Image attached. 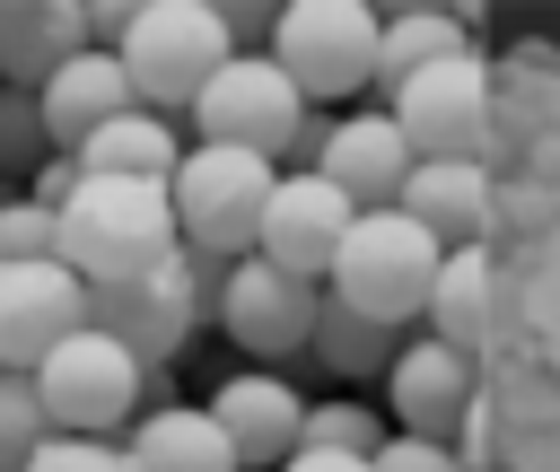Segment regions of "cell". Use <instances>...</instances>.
Wrapping results in <instances>:
<instances>
[{
    "label": "cell",
    "instance_id": "obj_28",
    "mask_svg": "<svg viewBox=\"0 0 560 472\" xmlns=\"http://www.w3.org/2000/svg\"><path fill=\"white\" fill-rule=\"evenodd\" d=\"M18 472H131V463H122V446H114V437H70V428H52Z\"/></svg>",
    "mask_w": 560,
    "mask_h": 472
},
{
    "label": "cell",
    "instance_id": "obj_8",
    "mask_svg": "<svg viewBox=\"0 0 560 472\" xmlns=\"http://www.w3.org/2000/svg\"><path fill=\"white\" fill-rule=\"evenodd\" d=\"M385 96H394L385 114H394L411 157H472L481 131H490V70H481L472 44L429 61V70H411V79H394Z\"/></svg>",
    "mask_w": 560,
    "mask_h": 472
},
{
    "label": "cell",
    "instance_id": "obj_27",
    "mask_svg": "<svg viewBox=\"0 0 560 472\" xmlns=\"http://www.w3.org/2000/svg\"><path fill=\"white\" fill-rule=\"evenodd\" d=\"M52 437V420H44V393H35V376H18V367H0V472H18L35 446Z\"/></svg>",
    "mask_w": 560,
    "mask_h": 472
},
{
    "label": "cell",
    "instance_id": "obj_23",
    "mask_svg": "<svg viewBox=\"0 0 560 472\" xmlns=\"http://www.w3.org/2000/svg\"><path fill=\"white\" fill-rule=\"evenodd\" d=\"M446 52H464V26H455L446 9H402V17H376V87H394V79H411V70L446 61Z\"/></svg>",
    "mask_w": 560,
    "mask_h": 472
},
{
    "label": "cell",
    "instance_id": "obj_31",
    "mask_svg": "<svg viewBox=\"0 0 560 472\" xmlns=\"http://www.w3.org/2000/svg\"><path fill=\"white\" fill-rule=\"evenodd\" d=\"M70 184H79V157H61V149H52V157H44L35 175H26V201H44V210H61V201H70Z\"/></svg>",
    "mask_w": 560,
    "mask_h": 472
},
{
    "label": "cell",
    "instance_id": "obj_17",
    "mask_svg": "<svg viewBox=\"0 0 560 472\" xmlns=\"http://www.w3.org/2000/svg\"><path fill=\"white\" fill-rule=\"evenodd\" d=\"M114 446H122L131 472H245L236 446L219 437V420L201 402H149Z\"/></svg>",
    "mask_w": 560,
    "mask_h": 472
},
{
    "label": "cell",
    "instance_id": "obj_1",
    "mask_svg": "<svg viewBox=\"0 0 560 472\" xmlns=\"http://www.w3.org/2000/svg\"><path fill=\"white\" fill-rule=\"evenodd\" d=\"M52 253L96 288V280H149L175 253V201L166 184L140 175H79L70 201L52 210Z\"/></svg>",
    "mask_w": 560,
    "mask_h": 472
},
{
    "label": "cell",
    "instance_id": "obj_9",
    "mask_svg": "<svg viewBox=\"0 0 560 472\" xmlns=\"http://www.w3.org/2000/svg\"><path fill=\"white\" fill-rule=\"evenodd\" d=\"M315 280H289V271H271L262 253H236L228 271H219V297H210V323L245 350V358H289V350H306V323H315Z\"/></svg>",
    "mask_w": 560,
    "mask_h": 472
},
{
    "label": "cell",
    "instance_id": "obj_13",
    "mask_svg": "<svg viewBox=\"0 0 560 472\" xmlns=\"http://www.w3.org/2000/svg\"><path fill=\"white\" fill-rule=\"evenodd\" d=\"M315 175H324L350 210H394V192H402V175H411V149H402V131H394L385 105H350V114H332Z\"/></svg>",
    "mask_w": 560,
    "mask_h": 472
},
{
    "label": "cell",
    "instance_id": "obj_24",
    "mask_svg": "<svg viewBox=\"0 0 560 472\" xmlns=\"http://www.w3.org/2000/svg\"><path fill=\"white\" fill-rule=\"evenodd\" d=\"M219 271H228L219 253H201V245H184V236H175V253H166V262H158L140 288H149V297H158V306H166V315L192 332V323L210 315V297H219Z\"/></svg>",
    "mask_w": 560,
    "mask_h": 472
},
{
    "label": "cell",
    "instance_id": "obj_14",
    "mask_svg": "<svg viewBox=\"0 0 560 472\" xmlns=\"http://www.w3.org/2000/svg\"><path fill=\"white\" fill-rule=\"evenodd\" d=\"M385 402H394L402 437H438L446 446L464 428V411H472V358L446 350V341H429V332H411L394 350V367H385Z\"/></svg>",
    "mask_w": 560,
    "mask_h": 472
},
{
    "label": "cell",
    "instance_id": "obj_7",
    "mask_svg": "<svg viewBox=\"0 0 560 472\" xmlns=\"http://www.w3.org/2000/svg\"><path fill=\"white\" fill-rule=\"evenodd\" d=\"M184 122H192V140H210V149H254V157L280 166L289 131L306 122V96L280 79L271 52H245V44H236V52L201 79V96L184 105Z\"/></svg>",
    "mask_w": 560,
    "mask_h": 472
},
{
    "label": "cell",
    "instance_id": "obj_11",
    "mask_svg": "<svg viewBox=\"0 0 560 472\" xmlns=\"http://www.w3.org/2000/svg\"><path fill=\"white\" fill-rule=\"evenodd\" d=\"M88 323V280L61 262V253H35V262H0V367H35L52 341H70Z\"/></svg>",
    "mask_w": 560,
    "mask_h": 472
},
{
    "label": "cell",
    "instance_id": "obj_16",
    "mask_svg": "<svg viewBox=\"0 0 560 472\" xmlns=\"http://www.w3.org/2000/svg\"><path fill=\"white\" fill-rule=\"evenodd\" d=\"M394 210L411 227H429L438 245H481V219H490V166L481 157H411Z\"/></svg>",
    "mask_w": 560,
    "mask_h": 472
},
{
    "label": "cell",
    "instance_id": "obj_3",
    "mask_svg": "<svg viewBox=\"0 0 560 472\" xmlns=\"http://www.w3.org/2000/svg\"><path fill=\"white\" fill-rule=\"evenodd\" d=\"M438 236L429 227H411L402 210H359L350 219V236H341V253H332V288L324 297H341L350 315H368V323H420V306H429V280H438Z\"/></svg>",
    "mask_w": 560,
    "mask_h": 472
},
{
    "label": "cell",
    "instance_id": "obj_29",
    "mask_svg": "<svg viewBox=\"0 0 560 472\" xmlns=\"http://www.w3.org/2000/svg\"><path fill=\"white\" fill-rule=\"evenodd\" d=\"M35 253H52V210L9 192L0 201V262H35Z\"/></svg>",
    "mask_w": 560,
    "mask_h": 472
},
{
    "label": "cell",
    "instance_id": "obj_20",
    "mask_svg": "<svg viewBox=\"0 0 560 472\" xmlns=\"http://www.w3.org/2000/svg\"><path fill=\"white\" fill-rule=\"evenodd\" d=\"M420 323H429V341H446V350L472 358V341H481V323H490V253H481V245H446V253H438V280H429Z\"/></svg>",
    "mask_w": 560,
    "mask_h": 472
},
{
    "label": "cell",
    "instance_id": "obj_5",
    "mask_svg": "<svg viewBox=\"0 0 560 472\" xmlns=\"http://www.w3.org/2000/svg\"><path fill=\"white\" fill-rule=\"evenodd\" d=\"M262 52L280 61V79L306 105L359 96V87H376V9L368 0H289V9H271Z\"/></svg>",
    "mask_w": 560,
    "mask_h": 472
},
{
    "label": "cell",
    "instance_id": "obj_19",
    "mask_svg": "<svg viewBox=\"0 0 560 472\" xmlns=\"http://www.w3.org/2000/svg\"><path fill=\"white\" fill-rule=\"evenodd\" d=\"M79 175H140V184H166L184 140H175V114H149V105H122L114 122H96L79 149Z\"/></svg>",
    "mask_w": 560,
    "mask_h": 472
},
{
    "label": "cell",
    "instance_id": "obj_10",
    "mask_svg": "<svg viewBox=\"0 0 560 472\" xmlns=\"http://www.w3.org/2000/svg\"><path fill=\"white\" fill-rule=\"evenodd\" d=\"M350 201L306 166V175H271V192H262V219H254V253L271 262V271H289V280H315L324 288V271H332V253H341V236H350Z\"/></svg>",
    "mask_w": 560,
    "mask_h": 472
},
{
    "label": "cell",
    "instance_id": "obj_25",
    "mask_svg": "<svg viewBox=\"0 0 560 472\" xmlns=\"http://www.w3.org/2000/svg\"><path fill=\"white\" fill-rule=\"evenodd\" d=\"M298 446H324V455H376V446H385V420H376L359 393H332V402H306Z\"/></svg>",
    "mask_w": 560,
    "mask_h": 472
},
{
    "label": "cell",
    "instance_id": "obj_18",
    "mask_svg": "<svg viewBox=\"0 0 560 472\" xmlns=\"http://www.w3.org/2000/svg\"><path fill=\"white\" fill-rule=\"evenodd\" d=\"M70 52H88L79 0H0V87H44Z\"/></svg>",
    "mask_w": 560,
    "mask_h": 472
},
{
    "label": "cell",
    "instance_id": "obj_22",
    "mask_svg": "<svg viewBox=\"0 0 560 472\" xmlns=\"http://www.w3.org/2000/svg\"><path fill=\"white\" fill-rule=\"evenodd\" d=\"M306 350H315L332 376H385V367H394V350H402V332H394V323H368V315H350L341 297H315Z\"/></svg>",
    "mask_w": 560,
    "mask_h": 472
},
{
    "label": "cell",
    "instance_id": "obj_12",
    "mask_svg": "<svg viewBox=\"0 0 560 472\" xmlns=\"http://www.w3.org/2000/svg\"><path fill=\"white\" fill-rule=\"evenodd\" d=\"M201 411L219 420V437L236 446V463H245V472H280V463L298 455V420H306V393H298L289 376L254 367V376H219Z\"/></svg>",
    "mask_w": 560,
    "mask_h": 472
},
{
    "label": "cell",
    "instance_id": "obj_15",
    "mask_svg": "<svg viewBox=\"0 0 560 472\" xmlns=\"http://www.w3.org/2000/svg\"><path fill=\"white\" fill-rule=\"evenodd\" d=\"M122 105H140V96H131V79H122V61H114L105 44H88V52H70V61H61V70H52L44 87H35V114H44V140H52L61 157H70V149H79V140L96 131V122H114Z\"/></svg>",
    "mask_w": 560,
    "mask_h": 472
},
{
    "label": "cell",
    "instance_id": "obj_2",
    "mask_svg": "<svg viewBox=\"0 0 560 472\" xmlns=\"http://www.w3.org/2000/svg\"><path fill=\"white\" fill-rule=\"evenodd\" d=\"M228 52H236V26L219 0H131V26L114 35V61L149 114H184Z\"/></svg>",
    "mask_w": 560,
    "mask_h": 472
},
{
    "label": "cell",
    "instance_id": "obj_30",
    "mask_svg": "<svg viewBox=\"0 0 560 472\" xmlns=\"http://www.w3.org/2000/svg\"><path fill=\"white\" fill-rule=\"evenodd\" d=\"M368 472H464V463H455V446H438V437H402V428H385V446L368 455Z\"/></svg>",
    "mask_w": 560,
    "mask_h": 472
},
{
    "label": "cell",
    "instance_id": "obj_6",
    "mask_svg": "<svg viewBox=\"0 0 560 472\" xmlns=\"http://www.w3.org/2000/svg\"><path fill=\"white\" fill-rule=\"evenodd\" d=\"M271 175H280V166L254 157V149H210V140H192V149L175 157V175H166L175 236L201 245V253H219V262L254 253V219H262Z\"/></svg>",
    "mask_w": 560,
    "mask_h": 472
},
{
    "label": "cell",
    "instance_id": "obj_26",
    "mask_svg": "<svg viewBox=\"0 0 560 472\" xmlns=\"http://www.w3.org/2000/svg\"><path fill=\"white\" fill-rule=\"evenodd\" d=\"M44 157H52V140H44L35 87H0V184H26Z\"/></svg>",
    "mask_w": 560,
    "mask_h": 472
},
{
    "label": "cell",
    "instance_id": "obj_4",
    "mask_svg": "<svg viewBox=\"0 0 560 472\" xmlns=\"http://www.w3.org/2000/svg\"><path fill=\"white\" fill-rule=\"evenodd\" d=\"M35 393H44V420L52 428H70V437H122L140 411H149V367L122 350V341H105L96 323H79L70 341H52L35 367Z\"/></svg>",
    "mask_w": 560,
    "mask_h": 472
},
{
    "label": "cell",
    "instance_id": "obj_32",
    "mask_svg": "<svg viewBox=\"0 0 560 472\" xmlns=\"http://www.w3.org/2000/svg\"><path fill=\"white\" fill-rule=\"evenodd\" d=\"M280 472H368V455H324V446H298Z\"/></svg>",
    "mask_w": 560,
    "mask_h": 472
},
{
    "label": "cell",
    "instance_id": "obj_21",
    "mask_svg": "<svg viewBox=\"0 0 560 472\" xmlns=\"http://www.w3.org/2000/svg\"><path fill=\"white\" fill-rule=\"evenodd\" d=\"M88 323H96L105 341H122V350H131L149 376H158V367H166V358L192 341V332H184V323H175V315H166V306H158L140 280H96V288H88Z\"/></svg>",
    "mask_w": 560,
    "mask_h": 472
}]
</instances>
